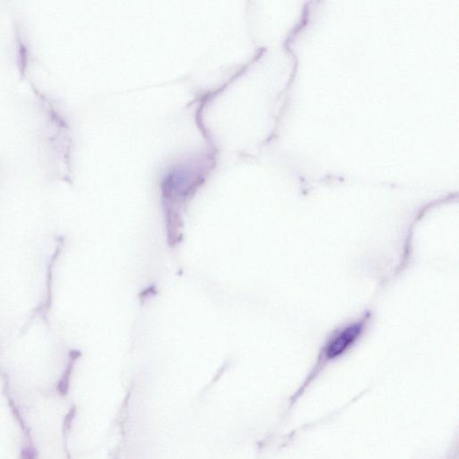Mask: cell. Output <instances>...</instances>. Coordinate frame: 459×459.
Wrapping results in <instances>:
<instances>
[{"instance_id": "obj_1", "label": "cell", "mask_w": 459, "mask_h": 459, "mask_svg": "<svg viewBox=\"0 0 459 459\" xmlns=\"http://www.w3.org/2000/svg\"><path fill=\"white\" fill-rule=\"evenodd\" d=\"M364 328V321H361L346 325V328L337 331L328 344L325 355L328 358H334L342 355L358 339Z\"/></svg>"}]
</instances>
